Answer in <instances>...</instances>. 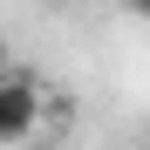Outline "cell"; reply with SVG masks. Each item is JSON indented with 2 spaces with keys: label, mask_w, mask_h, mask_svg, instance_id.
I'll use <instances>...</instances> for the list:
<instances>
[{
  "label": "cell",
  "mask_w": 150,
  "mask_h": 150,
  "mask_svg": "<svg viewBox=\"0 0 150 150\" xmlns=\"http://www.w3.org/2000/svg\"><path fill=\"white\" fill-rule=\"evenodd\" d=\"M34 123H41V75L34 68H7L0 75V143L34 137Z\"/></svg>",
  "instance_id": "6da1fadb"
},
{
  "label": "cell",
  "mask_w": 150,
  "mask_h": 150,
  "mask_svg": "<svg viewBox=\"0 0 150 150\" xmlns=\"http://www.w3.org/2000/svg\"><path fill=\"white\" fill-rule=\"evenodd\" d=\"M123 7H130V14H137V21H150V0H123Z\"/></svg>",
  "instance_id": "7a4b0ae2"
},
{
  "label": "cell",
  "mask_w": 150,
  "mask_h": 150,
  "mask_svg": "<svg viewBox=\"0 0 150 150\" xmlns=\"http://www.w3.org/2000/svg\"><path fill=\"white\" fill-rule=\"evenodd\" d=\"M0 75H7V55H0Z\"/></svg>",
  "instance_id": "3957f363"
}]
</instances>
